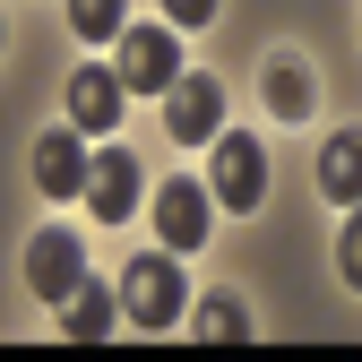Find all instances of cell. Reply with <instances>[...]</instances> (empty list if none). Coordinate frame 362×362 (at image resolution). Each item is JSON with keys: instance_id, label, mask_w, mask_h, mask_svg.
<instances>
[{"instance_id": "6da1fadb", "label": "cell", "mask_w": 362, "mask_h": 362, "mask_svg": "<svg viewBox=\"0 0 362 362\" xmlns=\"http://www.w3.org/2000/svg\"><path fill=\"white\" fill-rule=\"evenodd\" d=\"M121 310H129V328H173L181 310V267H173V250H147V259H129L121 267Z\"/></svg>"}, {"instance_id": "7a4b0ae2", "label": "cell", "mask_w": 362, "mask_h": 362, "mask_svg": "<svg viewBox=\"0 0 362 362\" xmlns=\"http://www.w3.org/2000/svg\"><path fill=\"white\" fill-rule=\"evenodd\" d=\"M164 129L181 147H199V139H224V86L207 78V69H181L173 86H164Z\"/></svg>"}, {"instance_id": "3957f363", "label": "cell", "mask_w": 362, "mask_h": 362, "mask_svg": "<svg viewBox=\"0 0 362 362\" xmlns=\"http://www.w3.org/2000/svg\"><path fill=\"white\" fill-rule=\"evenodd\" d=\"M112 43H121V61H112V69L129 78V95H164V86L181 78V43H173L164 26H121Z\"/></svg>"}, {"instance_id": "277c9868", "label": "cell", "mask_w": 362, "mask_h": 362, "mask_svg": "<svg viewBox=\"0 0 362 362\" xmlns=\"http://www.w3.org/2000/svg\"><path fill=\"white\" fill-rule=\"evenodd\" d=\"M224 199H216V181H164V199H156V233H164V250H199L207 242V216H216Z\"/></svg>"}, {"instance_id": "5b68a950", "label": "cell", "mask_w": 362, "mask_h": 362, "mask_svg": "<svg viewBox=\"0 0 362 362\" xmlns=\"http://www.w3.org/2000/svg\"><path fill=\"white\" fill-rule=\"evenodd\" d=\"M207 181H216V199H224V207H242V216H250V207L267 199V156H259V139L224 129V139H216V173H207Z\"/></svg>"}, {"instance_id": "8992f818", "label": "cell", "mask_w": 362, "mask_h": 362, "mask_svg": "<svg viewBox=\"0 0 362 362\" xmlns=\"http://www.w3.org/2000/svg\"><path fill=\"white\" fill-rule=\"evenodd\" d=\"M26 285L61 310V302L86 285V250H78V233H61V224H52V233H35V250H26Z\"/></svg>"}, {"instance_id": "52a82bcc", "label": "cell", "mask_w": 362, "mask_h": 362, "mask_svg": "<svg viewBox=\"0 0 362 362\" xmlns=\"http://www.w3.org/2000/svg\"><path fill=\"white\" fill-rule=\"evenodd\" d=\"M86 129L69 121V129H43V147H35V181H43V190H52V199H86V181H95V164H86Z\"/></svg>"}, {"instance_id": "ba28073f", "label": "cell", "mask_w": 362, "mask_h": 362, "mask_svg": "<svg viewBox=\"0 0 362 362\" xmlns=\"http://www.w3.org/2000/svg\"><path fill=\"white\" fill-rule=\"evenodd\" d=\"M86 207H95V224H129V207H139V156H129V147H104L95 156Z\"/></svg>"}, {"instance_id": "9c48e42d", "label": "cell", "mask_w": 362, "mask_h": 362, "mask_svg": "<svg viewBox=\"0 0 362 362\" xmlns=\"http://www.w3.org/2000/svg\"><path fill=\"white\" fill-rule=\"evenodd\" d=\"M121 95H129V78H121V69H95V61H86V69L69 78V121L104 139V129L121 121Z\"/></svg>"}, {"instance_id": "30bf717a", "label": "cell", "mask_w": 362, "mask_h": 362, "mask_svg": "<svg viewBox=\"0 0 362 362\" xmlns=\"http://www.w3.org/2000/svg\"><path fill=\"white\" fill-rule=\"evenodd\" d=\"M320 190L337 207H362V129H337V139L320 147Z\"/></svg>"}, {"instance_id": "8fae6325", "label": "cell", "mask_w": 362, "mask_h": 362, "mask_svg": "<svg viewBox=\"0 0 362 362\" xmlns=\"http://www.w3.org/2000/svg\"><path fill=\"white\" fill-rule=\"evenodd\" d=\"M112 302H121V293H104V285H78V293L61 302V328H69L78 345H95V337H112Z\"/></svg>"}, {"instance_id": "7c38bea8", "label": "cell", "mask_w": 362, "mask_h": 362, "mask_svg": "<svg viewBox=\"0 0 362 362\" xmlns=\"http://www.w3.org/2000/svg\"><path fill=\"white\" fill-rule=\"evenodd\" d=\"M259 86H267V112H276V121H302L310 112V69L302 61H267Z\"/></svg>"}, {"instance_id": "4fadbf2b", "label": "cell", "mask_w": 362, "mask_h": 362, "mask_svg": "<svg viewBox=\"0 0 362 362\" xmlns=\"http://www.w3.org/2000/svg\"><path fill=\"white\" fill-rule=\"evenodd\" d=\"M199 328L224 337V345H242V337H250V310H242L233 293H207V302H199Z\"/></svg>"}, {"instance_id": "5bb4252c", "label": "cell", "mask_w": 362, "mask_h": 362, "mask_svg": "<svg viewBox=\"0 0 362 362\" xmlns=\"http://www.w3.org/2000/svg\"><path fill=\"white\" fill-rule=\"evenodd\" d=\"M69 26L104 43V35H121V26H129V0H69Z\"/></svg>"}, {"instance_id": "9a60e30c", "label": "cell", "mask_w": 362, "mask_h": 362, "mask_svg": "<svg viewBox=\"0 0 362 362\" xmlns=\"http://www.w3.org/2000/svg\"><path fill=\"white\" fill-rule=\"evenodd\" d=\"M337 267H345V285L362 293V207L345 216V233H337Z\"/></svg>"}, {"instance_id": "2e32d148", "label": "cell", "mask_w": 362, "mask_h": 362, "mask_svg": "<svg viewBox=\"0 0 362 362\" xmlns=\"http://www.w3.org/2000/svg\"><path fill=\"white\" fill-rule=\"evenodd\" d=\"M164 18H173V26H207V18H216V0H164Z\"/></svg>"}]
</instances>
